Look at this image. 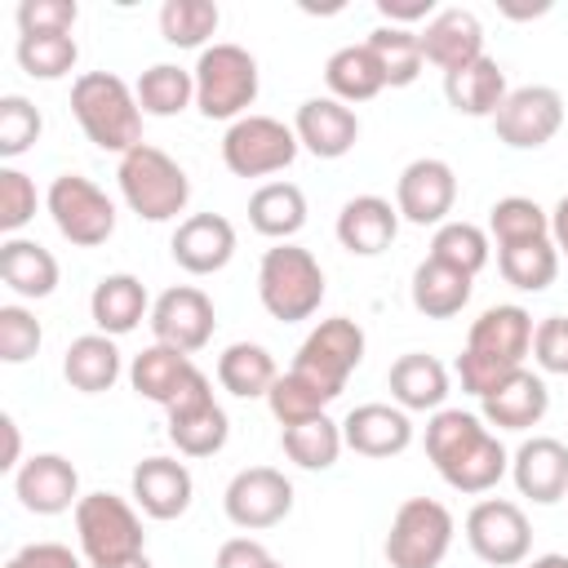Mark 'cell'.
<instances>
[{
	"mask_svg": "<svg viewBox=\"0 0 568 568\" xmlns=\"http://www.w3.org/2000/svg\"><path fill=\"white\" fill-rule=\"evenodd\" d=\"M426 457L453 493L479 497L493 493L510 475V453L501 448L497 430L466 408H439L426 422Z\"/></svg>",
	"mask_w": 568,
	"mask_h": 568,
	"instance_id": "6da1fadb",
	"label": "cell"
},
{
	"mask_svg": "<svg viewBox=\"0 0 568 568\" xmlns=\"http://www.w3.org/2000/svg\"><path fill=\"white\" fill-rule=\"evenodd\" d=\"M532 315L515 302H501V306H488L470 333H466V346L457 355V382L466 395L484 399L497 382H506L510 373L524 368V359L532 355Z\"/></svg>",
	"mask_w": 568,
	"mask_h": 568,
	"instance_id": "7a4b0ae2",
	"label": "cell"
},
{
	"mask_svg": "<svg viewBox=\"0 0 568 568\" xmlns=\"http://www.w3.org/2000/svg\"><path fill=\"white\" fill-rule=\"evenodd\" d=\"M71 115L98 151L129 155L142 142V106L129 80L115 71H84L71 84Z\"/></svg>",
	"mask_w": 568,
	"mask_h": 568,
	"instance_id": "3957f363",
	"label": "cell"
},
{
	"mask_svg": "<svg viewBox=\"0 0 568 568\" xmlns=\"http://www.w3.org/2000/svg\"><path fill=\"white\" fill-rule=\"evenodd\" d=\"M115 182H120L124 204L142 222H173L191 204V178H186V169L169 151H160L151 142H138L129 155H120Z\"/></svg>",
	"mask_w": 568,
	"mask_h": 568,
	"instance_id": "277c9868",
	"label": "cell"
},
{
	"mask_svg": "<svg viewBox=\"0 0 568 568\" xmlns=\"http://www.w3.org/2000/svg\"><path fill=\"white\" fill-rule=\"evenodd\" d=\"M257 297L271 320L280 324H302L320 311L324 302V266L311 248L302 244H275L257 262Z\"/></svg>",
	"mask_w": 568,
	"mask_h": 568,
	"instance_id": "5b68a950",
	"label": "cell"
},
{
	"mask_svg": "<svg viewBox=\"0 0 568 568\" xmlns=\"http://www.w3.org/2000/svg\"><path fill=\"white\" fill-rule=\"evenodd\" d=\"M191 75H195V106L204 120H231L235 124L257 102L262 75H257V58L244 44H231V40L209 44L195 58Z\"/></svg>",
	"mask_w": 568,
	"mask_h": 568,
	"instance_id": "8992f818",
	"label": "cell"
},
{
	"mask_svg": "<svg viewBox=\"0 0 568 568\" xmlns=\"http://www.w3.org/2000/svg\"><path fill=\"white\" fill-rule=\"evenodd\" d=\"M75 537H80V555L89 559V568H106V564H124L146 555V532L138 519V506L115 497V493H84L75 506Z\"/></svg>",
	"mask_w": 568,
	"mask_h": 568,
	"instance_id": "52a82bcc",
	"label": "cell"
},
{
	"mask_svg": "<svg viewBox=\"0 0 568 568\" xmlns=\"http://www.w3.org/2000/svg\"><path fill=\"white\" fill-rule=\"evenodd\" d=\"M359 359H364V328L351 315H328L302 337V346H297L288 368L297 377H306L320 395L337 399L346 390L351 373L359 368Z\"/></svg>",
	"mask_w": 568,
	"mask_h": 568,
	"instance_id": "ba28073f",
	"label": "cell"
},
{
	"mask_svg": "<svg viewBox=\"0 0 568 568\" xmlns=\"http://www.w3.org/2000/svg\"><path fill=\"white\" fill-rule=\"evenodd\" d=\"M453 510L435 497H408L386 532V564L390 568H439L453 550Z\"/></svg>",
	"mask_w": 568,
	"mask_h": 568,
	"instance_id": "9c48e42d",
	"label": "cell"
},
{
	"mask_svg": "<svg viewBox=\"0 0 568 568\" xmlns=\"http://www.w3.org/2000/svg\"><path fill=\"white\" fill-rule=\"evenodd\" d=\"M44 209H49L58 235L71 240L75 248H98L115 235V204L84 173H58L44 191Z\"/></svg>",
	"mask_w": 568,
	"mask_h": 568,
	"instance_id": "30bf717a",
	"label": "cell"
},
{
	"mask_svg": "<svg viewBox=\"0 0 568 568\" xmlns=\"http://www.w3.org/2000/svg\"><path fill=\"white\" fill-rule=\"evenodd\" d=\"M302 142L293 133V124L275 120V115H244L235 124H226V138H222V164L235 173V178H271V173H284L293 160H297Z\"/></svg>",
	"mask_w": 568,
	"mask_h": 568,
	"instance_id": "8fae6325",
	"label": "cell"
},
{
	"mask_svg": "<svg viewBox=\"0 0 568 568\" xmlns=\"http://www.w3.org/2000/svg\"><path fill=\"white\" fill-rule=\"evenodd\" d=\"M466 546L475 550V559H484L493 568H515V564H528L532 524H528L519 501L479 497L466 510Z\"/></svg>",
	"mask_w": 568,
	"mask_h": 568,
	"instance_id": "7c38bea8",
	"label": "cell"
},
{
	"mask_svg": "<svg viewBox=\"0 0 568 568\" xmlns=\"http://www.w3.org/2000/svg\"><path fill=\"white\" fill-rule=\"evenodd\" d=\"M222 510L244 532H266L288 519L293 510V479L275 466H244L231 475L222 493Z\"/></svg>",
	"mask_w": 568,
	"mask_h": 568,
	"instance_id": "4fadbf2b",
	"label": "cell"
},
{
	"mask_svg": "<svg viewBox=\"0 0 568 568\" xmlns=\"http://www.w3.org/2000/svg\"><path fill=\"white\" fill-rule=\"evenodd\" d=\"M493 129H497V142H506L510 151H537L564 129V93L550 84L510 89L493 115Z\"/></svg>",
	"mask_w": 568,
	"mask_h": 568,
	"instance_id": "5bb4252c",
	"label": "cell"
},
{
	"mask_svg": "<svg viewBox=\"0 0 568 568\" xmlns=\"http://www.w3.org/2000/svg\"><path fill=\"white\" fill-rule=\"evenodd\" d=\"M164 413H169V439H173V448H178L182 457H213V453H222L226 439H231V417H226V408L213 399V386H209L204 373H200Z\"/></svg>",
	"mask_w": 568,
	"mask_h": 568,
	"instance_id": "9a60e30c",
	"label": "cell"
},
{
	"mask_svg": "<svg viewBox=\"0 0 568 568\" xmlns=\"http://www.w3.org/2000/svg\"><path fill=\"white\" fill-rule=\"evenodd\" d=\"M151 333L155 342L173 346V351H204L213 342V328H217V311H213V297L195 284H173L164 288L155 302H151Z\"/></svg>",
	"mask_w": 568,
	"mask_h": 568,
	"instance_id": "2e32d148",
	"label": "cell"
},
{
	"mask_svg": "<svg viewBox=\"0 0 568 568\" xmlns=\"http://www.w3.org/2000/svg\"><path fill=\"white\" fill-rule=\"evenodd\" d=\"M457 204V173L448 160L439 155H422L413 164H404L399 182H395V209L399 222L413 226H444L448 213Z\"/></svg>",
	"mask_w": 568,
	"mask_h": 568,
	"instance_id": "e0dca14e",
	"label": "cell"
},
{
	"mask_svg": "<svg viewBox=\"0 0 568 568\" xmlns=\"http://www.w3.org/2000/svg\"><path fill=\"white\" fill-rule=\"evenodd\" d=\"M13 493L31 515H62L80 506V470L62 453H36L13 470Z\"/></svg>",
	"mask_w": 568,
	"mask_h": 568,
	"instance_id": "ac0fdd59",
	"label": "cell"
},
{
	"mask_svg": "<svg viewBox=\"0 0 568 568\" xmlns=\"http://www.w3.org/2000/svg\"><path fill=\"white\" fill-rule=\"evenodd\" d=\"M129 488H133V506L160 524L182 519L195 497V479L178 457H142L129 475Z\"/></svg>",
	"mask_w": 568,
	"mask_h": 568,
	"instance_id": "d6986e66",
	"label": "cell"
},
{
	"mask_svg": "<svg viewBox=\"0 0 568 568\" xmlns=\"http://www.w3.org/2000/svg\"><path fill=\"white\" fill-rule=\"evenodd\" d=\"M510 479L519 497L555 506L568 497V444L555 435H532L510 453Z\"/></svg>",
	"mask_w": 568,
	"mask_h": 568,
	"instance_id": "ffe728a7",
	"label": "cell"
},
{
	"mask_svg": "<svg viewBox=\"0 0 568 568\" xmlns=\"http://www.w3.org/2000/svg\"><path fill=\"white\" fill-rule=\"evenodd\" d=\"M417 40H422V58L430 67H439L444 75H453V71H462V67L484 58V22L470 9H462V4L439 9L417 31Z\"/></svg>",
	"mask_w": 568,
	"mask_h": 568,
	"instance_id": "44dd1931",
	"label": "cell"
},
{
	"mask_svg": "<svg viewBox=\"0 0 568 568\" xmlns=\"http://www.w3.org/2000/svg\"><path fill=\"white\" fill-rule=\"evenodd\" d=\"M293 133H297L302 151H311L315 160H342L359 142V115H355V106H346L328 93L306 98L293 115Z\"/></svg>",
	"mask_w": 568,
	"mask_h": 568,
	"instance_id": "7402d4cb",
	"label": "cell"
},
{
	"mask_svg": "<svg viewBox=\"0 0 568 568\" xmlns=\"http://www.w3.org/2000/svg\"><path fill=\"white\" fill-rule=\"evenodd\" d=\"M342 439H346L351 453L373 457V462H386V457L408 453V444H413V417L399 404H355L342 417Z\"/></svg>",
	"mask_w": 568,
	"mask_h": 568,
	"instance_id": "603a6c76",
	"label": "cell"
},
{
	"mask_svg": "<svg viewBox=\"0 0 568 568\" xmlns=\"http://www.w3.org/2000/svg\"><path fill=\"white\" fill-rule=\"evenodd\" d=\"M169 253L186 275H217L235 257V226L222 213H191L178 222Z\"/></svg>",
	"mask_w": 568,
	"mask_h": 568,
	"instance_id": "cb8c5ba5",
	"label": "cell"
},
{
	"mask_svg": "<svg viewBox=\"0 0 568 568\" xmlns=\"http://www.w3.org/2000/svg\"><path fill=\"white\" fill-rule=\"evenodd\" d=\"M546 413H550V390H546V377L532 368L510 373L479 399V417L497 430H532Z\"/></svg>",
	"mask_w": 568,
	"mask_h": 568,
	"instance_id": "d4e9b609",
	"label": "cell"
},
{
	"mask_svg": "<svg viewBox=\"0 0 568 568\" xmlns=\"http://www.w3.org/2000/svg\"><path fill=\"white\" fill-rule=\"evenodd\" d=\"M337 244L355 257H377L399 235V209L382 195H351L337 213Z\"/></svg>",
	"mask_w": 568,
	"mask_h": 568,
	"instance_id": "484cf974",
	"label": "cell"
},
{
	"mask_svg": "<svg viewBox=\"0 0 568 568\" xmlns=\"http://www.w3.org/2000/svg\"><path fill=\"white\" fill-rule=\"evenodd\" d=\"M89 315H93V328L106 333V337H124L133 333L142 320H151V297H146V284L129 271H115V275H102L89 293Z\"/></svg>",
	"mask_w": 568,
	"mask_h": 568,
	"instance_id": "4316f807",
	"label": "cell"
},
{
	"mask_svg": "<svg viewBox=\"0 0 568 568\" xmlns=\"http://www.w3.org/2000/svg\"><path fill=\"white\" fill-rule=\"evenodd\" d=\"M195 377H200L195 359H191L186 351L164 346V342H151V346L138 351L133 364H129V386H133L142 399L160 404V408H169Z\"/></svg>",
	"mask_w": 568,
	"mask_h": 568,
	"instance_id": "83f0119b",
	"label": "cell"
},
{
	"mask_svg": "<svg viewBox=\"0 0 568 568\" xmlns=\"http://www.w3.org/2000/svg\"><path fill=\"white\" fill-rule=\"evenodd\" d=\"M386 386L404 413H439L448 399V368L426 351H404L390 364Z\"/></svg>",
	"mask_w": 568,
	"mask_h": 568,
	"instance_id": "f1b7e54d",
	"label": "cell"
},
{
	"mask_svg": "<svg viewBox=\"0 0 568 568\" xmlns=\"http://www.w3.org/2000/svg\"><path fill=\"white\" fill-rule=\"evenodd\" d=\"M506 93H510L506 71H501V62L488 58V53H484L479 62H470V67L444 75V98H448V106H453L457 115H470V120H493L497 106L506 102Z\"/></svg>",
	"mask_w": 568,
	"mask_h": 568,
	"instance_id": "f546056e",
	"label": "cell"
},
{
	"mask_svg": "<svg viewBox=\"0 0 568 568\" xmlns=\"http://www.w3.org/2000/svg\"><path fill=\"white\" fill-rule=\"evenodd\" d=\"M58 275H62L58 257L44 244L22 240V235H9L0 244V280H4L9 293L27 297V302H40V297H49L58 288Z\"/></svg>",
	"mask_w": 568,
	"mask_h": 568,
	"instance_id": "4dcf8cb0",
	"label": "cell"
},
{
	"mask_svg": "<svg viewBox=\"0 0 568 568\" xmlns=\"http://www.w3.org/2000/svg\"><path fill=\"white\" fill-rule=\"evenodd\" d=\"M470 288L475 280L466 271H453L435 257H422L413 266V284H408V297H413V311L426 315V320H453L466 311L470 302Z\"/></svg>",
	"mask_w": 568,
	"mask_h": 568,
	"instance_id": "1f68e13d",
	"label": "cell"
},
{
	"mask_svg": "<svg viewBox=\"0 0 568 568\" xmlns=\"http://www.w3.org/2000/svg\"><path fill=\"white\" fill-rule=\"evenodd\" d=\"M120 373H124L120 346H115V337H106V333H84V337H75V342L67 346V355H62V377H67L71 390H80V395H102V390H111V386L120 382Z\"/></svg>",
	"mask_w": 568,
	"mask_h": 568,
	"instance_id": "d6a6232c",
	"label": "cell"
},
{
	"mask_svg": "<svg viewBox=\"0 0 568 568\" xmlns=\"http://www.w3.org/2000/svg\"><path fill=\"white\" fill-rule=\"evenodd\" d=\"M248 226L275 244H288L306 226V195L297 182H262L248 195Z\"/></svg>",
	"mask_w": 568,
	"mask_h": 568,
	"instance_id": "836d02e7",
	"label": "cell"
},
{
	"mask_svg": "<svg viewBox=\"0 0 568 568\" xmlns=\"http://www.w3.org/2000/svg\"><path fill=\"white\" fill-rule=\"evenodd\" d=\"M324 84H328V98L355 106V102L377 98L386 89V75H382V67H377L368 44H342L324 62Z\"/></svg>",
	"mask_w": 568,
	"mask_h": 568,
	"instance_id": "e575fe53",
	"label": "cell"
},
{
	"mask_svg": "<svg viewBox=\"0 0 568 568\" xmlns=\"http://www.w3.org/2000/svg\"><path fill=\"white\" fill-rule=\"evenodd\" d=\"M275 377H280V368H275L271 351L257 346V342H231L217 355V382L235 399H266L271 386H275Z\"/></svg>",
	"mask_w": 568,
	"mask_h": 568,
	"instance_id": "d590c367",
	"label": "cell"
},
{
	"mask_svg": "<svg viewBox=\"0 0 568 568\" xmlns=\"http://www.w3.org/2000/svg\"><path fill=\"white\" fill-rule=\"evenodd\" d=\"M133 93H138L142 115L173 120V115H182L186 106H195V75H191L186 67H178V62H155V67H146V71L138 75Z\"/></svg>",
	"mask_w": 568,
	"mask_h": 568,
	"instance_id": "8d00e7d4",
	"label": "cell"
},
{
	"mask_svg": "<svg viewBox=\"0 0 568 568\" xmlns=\"http://www.w3.org/2000/svg\"><path fill=\"white\" fill-rule=\"evenodd\" d=\"M280 444H284L288 462L302 466V470H328V466H337V457L346 448L342 422H333L328 413H320L311 422H297V426H284L280 430Z\"/></svg>",
	"mask_w": 568,
	"mask_h": 568,
	"instance_id": "74e56055",
	"label": "cell"
},
{
	"mask_svg": "<svg viewBox=\"0 0 568 568\" xmlns=\"http://www.w3.org/2000/svg\"><path fill=\"white\" fill-rule=\"evenodd\" d=\"M497 271L519 293H546L559 275V248H555V240L506 244V248H497Z\"/></svg>",
	"mask_w": 568,
	"mask_h": 568,
	"instance_id": "f35d334b",
	"label": "cell"
},
{
	"mask_svg": "<svg viewBox=\"0 0 568 568\" xmlns=\"http://www.w3.org/2000/svg\"><path fill=\"white\" fill-rule=\"evenodd\" d=\"M364 44L373 49V58H377V67H382V75H386L390 89H408V84L422 75V67H426L422 40H417L413 27H386V22H382V27L368 31Z\"/></svg>",
	"mask_w": 568,
	"mask_h": 568,
	"instance_id": "ab89813d",
	"label": "cell"
},
{
	"mask_svg": "<svg viewBox=\"0 0 568 568\" xmlns=\"http://www.w3.org/2000/svg\"><path fill=\"white\" fill-rule=\"evenodd\" d=\"M13 58L31 80H62L80 62V44L71 31H40V36H18Z\"/></svg>",
	"mask_w": 568,
	"mask_h": 568,
	"instance_id": "60d3db41",
	"label": "cell"
},
{
	"mask_svg": "<svg viewBox=\"0 0 568 568\" xmlns=\"http://www.w3.org/2000/svg\"><path fill=\"white\" fill-rule=\"evenodd\" d=\"M426 257H435V262H444V266H453V271H466V275L475 280V275L488 266L493 244H488V231L475 226V222H444V226H435Z\"/></svg>",
	"mask_w": 568,
	"mask_h": 568,
	"instance_id": "b9f144b4",
	"label": "cell"
},
{
	"mask_svg": "<svg viewBox=\"0 0 568 568\" xmlns=\"http://www.w3.org/2000/svg\"><path fill=\"white\" fill-rule=\"evenodd\" d=\"M222 13L213 0H164L160 4V36L173 49H209V36L217 31Z\"/></svg>",
	"mask_w": 568,
	"mask_h": 568,
	"instance_id": "7bdbcfd3",
	"label": "cell"
},
{
	"mask_svg": "<svg viewBox=\"0 0 568 568\" xmlns=\"http://www.w3.org/2000/svg\"><path fill=\"white\" fill-rule=\"evenodd\" d=\"M488 235L497 240V248L528 244V240H550V213L528 195H506L488 209Z\"/></svg>",
	"mask_w": 568,
	"mask_h": 568,
	"instance_id": "ee69618b",
	"label": "cell"
},
{
	"mask_svg": "<svg viewBox=\"0 0 568 568\" xmlns=\"http://www.w3.org/2000/svg\"><path fill=\"white\" fill-rule=\"evenodd\" d=\"M328 404H333V399H328V395H320V390H315L306 377H297L293 368H288V373H280V377H275V386H271V395H266V408H271V417H275L280 426L311 422V417H320Z\"/></svg>",
	"mask_w": 568,
	"mask_h": 568,
	"instance_id": "f6af8a7d",
	"label": "cell"
},
{
	"mask_svg": "<svg viewBox=\"0 0 568 568\" xmlns=\"http://www.w3.org/2000/svg\"><path fill=\"white\" fill-rule=\"evenodd\" d=\"M44 133V120H40V106L22 93H4L0 98V155L4 160H18L22 151H31Z\"/></svg>",
	"mask_w": 568,
	"mask_h": 568,
	"instance_id": "bcb514c9",
	"label": "cell"
},
{
	"mask_svg": "<svg viewBox=\"0 0 568 568\" xmlns=\"http://www.w3.org/2000/svg\"><path fill=\"white\" fill-rule=\"evenodd\" d=\"M40 342H44V328L27 306L18 302L0 306V359L4 364H27L40 351Z\"/></svg>",
	"mask_w": 568,
	"mask_h": 568,
	"instance_id": "7dc6e473",
	"label": "cell"
},
{
	"mask_svg": "<svg viewBox=\"0 0 568 568\" xmlns=\"http://www.w3.org/2000/svg\"><path fill=\"white\" fill-rule=\"evenodd\" d=\"M31 217H36V182L22 169L4 164L0 169V231L18 235Z\"/></svg>",
	"mask_w": 568,
	"mask_h": 568,
	"instance_id": "c3c4849f",
	"label": "cell"
},
{
	"mask_svg": "<svg viewBox=\"0 0 568 568\" xmlns=\"http://www.w3.org/2000/svg\"><path fill=\"white\" fill-rule=\"evenodd\" d=\"M18 36H40V31H71L80 18L75 0H22L18 4Z\"/></svg>",
	"mask_w": 568,
	"mask_h": 568,
	"instance_id": "681fc988",
	"label": "cell"
},
{
	"mask_svg": "<svg viewBox=\"0 0 568 568\" xmlns=\"http://www.w3.org/2000/svg\"><path fill=\"white\" fill-rule=\"evenodd\" d=\"M532 359L541 373L568 377V315H546L532 328Z\"/></svg>",
	"mask_w": 568,
	"mask_h": 568,
	"instance_id": "f907efd6",
	"label": "cell"
},
{
	"mask_svg": "<svg viewBox=\"0 0 568 568\" xmlns=\"http://www.w3.org/2000/svg\"><path fill=\"white\" fill-rule=\"evenodd\" d=\"M4 568H84V559L62 541H31L4 559Z\"/></svg>",
	"mask_w": 568,
	"mask_h": 568,
	"instance_id": "816d5d0a",
	"label": "cell"
},
{
	"mask_svg": "<svg viewBox=\"0 0 568 568\" xmlns=\"http://www.w3.org/2000/svg\"><path fill=\"white\" fill-rule=\"evenodd\" d=\"M213 568H288V564L275 559V555H271L262 541H253V537H231V541L217 546Z\"/></svg>",
	"mask_w": 568,
	"mask_h": 568,
	"instance_id": "f5cc1de1",
	"label": "cell"
},
{
	"mask_svg": "<svg viewBox=\"0 0 568 568\" xmlns=\"http://www.w3.org/2000/svg\"><path fill=\"white\" fill-rule=\"evenodd\" d=\"M377 13L386 18V27H408V22H430L439 9L435 0H377Z\"/></svg>",
	"mask_w": 568,
	"mask_h": 568,
	"instance_id": "db71d44e",
	"label": "cell"
},
{
	"mask_svg": "<svg viewBox=\"0 0 568 568\" xmlns=\"http://www.w3.org/2000/svg\"><path fill=\"white\" fill-rule=\"evenodd\" d=\"M0 430H4V457H0V466H4V470H18V466H22V435H18V422L4 413V417H0Z\"/></svg>",
	"mask_w": 568,
	"mask_h": 568,
	"instance_id": "11a10c76",
	"label": "cell"
},
{
	"mask_svg": "<svg viewBox=\"0 0 568 568\" xmlns=\"http://www.w3.org/2000/svg\"><path fill=\"white\" fill-rule=\"evenodd\" d=\"M550 240L559 248V262H568V195H559L550 209Z\"/></svg>",
	"mask_w": 568,
	"mask_h": 568,
	"instance_id": "9f6ffc18",
	"label": "cell"
},
{
	"mask_svg": "<svg viewBox=\"0 0 568 568\" xmlns=\"http://www.w3.org/2000/svg\"><path fill=\"white\" fill-rule=\"evenodd\" d=\"M524 568H568V555H559V550H550V555H537V559H528Z\"/></svg>",
	"mask_w": 568,
	"mask_h": 568,
	"instance_id": "6f0895ef",
	"label": "cell"
},
{
	"mask_svg": "<svg viewBox=\"0 0 568 568\" xmlns=\"http://www.w3.org/2000/svg\"><path fill=\"white\" fill-rule=\"evenodd\" d=\"M106 568H155L146 555H138V559H124V564H106Z\"/></svg>",
	"mask_w": 568,
	"mask_h": 568,
	"instance_id": "680465c9",
	"label": "cell"
}]
</instances>
